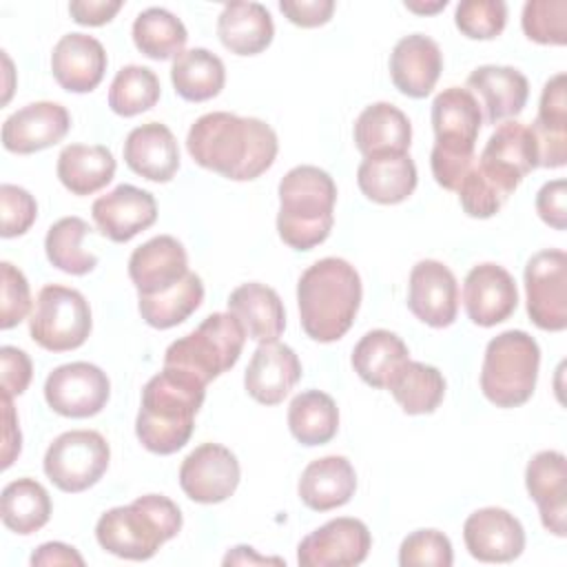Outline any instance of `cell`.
<instances>
[{"mask_svg":"<svg viewBox=\"0 0 567 567\" xmlns=\"http://www.w3.org/2000/svg\"><path fill=\"white\" fill-rule=\"evenodd\" d=\"M111 381L104 370L86 361L58 365L44 381V399L49 408L69 419H86L106 405Z\"/></svg>","mask_w":567,"mask_h":567,"instance_id":"4fadbf2b","label":"cell"},{"mask_svg":"<svg viewBox=\"0 0 567 567\" xmlns=\"http://www.w3.org/2000/svg\"><path fill=\"white\" fill-rule=\"evenodd\" d=\"M290 434L301 445H323L339 430V410L330 394L321 390L299 392L288 405Z\"/></svg>","mask_w":567,"mask_h":567,"instance_id":"8d00e7d4","label":"cell"},{"mask_svg":"<svg viewBox=\"0 0 567 567\" xmlns=\"http://www.w3.org/2000/svg\"><path fill=\"white\" fill-rule=\"evenodd\" d=\"M228 312L239 319L257 343L277 341L286 328V310L279 295L259 281L237 286L228 297Z\"/></svg>","mask_w":567,"mask_h":567,"instance_id":"4dcf8cb0","label":"cell"},{"mask_svg":"<svg viewBox=\"0 0 567 567\" xmlns=\"http://www.w3.org/2000/svg\"><path fill=\"white\" fill-rule=\"evenodd\" d=\"M361 292V277L346 259L323 257L308 266L297 284L303 332L319 343L341 339L354 323Z\"/></svg>","mask_w":567,"mask_h":567,"instance_id":"3957f363","label":"cell"},{"mask_svg":"<svg viewBox=\"0 0 567 567\" xmlns=\"http://www.w3.org/2000/svg\"><path fill=\"white\" fill-rule=\"evenodd\" d=\"M456 190H458V202H461L463 210L476 219H487V217L496 215L503 208V204L507 202V197L478 173L476 164L470 166V171L465 173V177Z\"/></svg>","mask_w":567,"mask_h":567,"instance_id":"c3c4849f","label":"cell"},{"mask_svg":"<svg viewBox=\"0 0 567 567\" xmlns=\"http://www.w3.org/2000/svg\"><path fill=\"white\" fill-rule=\"evenodd\" d=\"M281 13L297 27L312 29L321 27L332 18L334 2L332 0H281Z\"/></svg>","mask_w":567,"mask_h":567,"instance_id":"f5cc1de1","label":"cell"},{"mask_svg":"<svg viewBox=\"0 0 567 567\" xmlns=\"http://www.w3.org/2000/svg\"><path fill=\"white\" fill-rule=\"evenodd\" d=\"M467 89L481 97L487 124L516 117L525 109L529 95V82L518 69L496 64L476 66L467 75Z\"/></svg>","mask_w":567,"mask_h":567,"instance_id":"83f0119b","label":"cell"},{"mask_svg":"<svg viewBox=\"0 0 567 567\" xmlns=\"http://www.w3.org/2000/svg\"><path fill=\"white\" fill-rule=\"evenodd\" d=\"M91 215L104 237L124 244L155 224L157 202L148 190L133 184H120L93 202Z\"/></svg>","mask_w":567,"mask_h":567,"instance_id":"d6986e66","label":"cell"},{"mask_svg":"<svg viewBox=\"0 0 567 567\" xmlns=\"http://www.w3.org/2000/svg\"><path fill=\"white\" fill-rule=\"evenodd\" d=\"M454 563L452 543L439 529H416L408 534L399 547L401 567H450Z\"/></svg>","mask_w":567,"mask_h":567,"instance_id":"bcb514c9","label":"cell"},{"mask_svg":"<svg viewBox=\"0 0 567 567\" xmlns=\"http://www.w3.org/2000/svg\"><path fill=\"white\" fill-rule=\"evenodd\" d=\"M357 489V472L346 456H323L306 465L299 478V498L315 512L346 505Z\"/></svg>","mask_w":567,"mask_h":567,"instance_id":"f1b7e54d","label":"cell"},{"mask_svg":"<svg viewBox=\"0 0 567 567\" xmlns=\"http://www.w3.org/2000/svg\"><path fill=\"white\" fill-rule=\"evenodd\" d=\"M0 516L4 527L20 536L42 529L51 518L49 492L35 478L11 481L0 496Z\"/></svg>","mask_w":567,"mask_h":567,"instance_id":"f35d334b","label":"cell"},{"mask_svg":"<svg viewBox=\"0 0 567 567\" xmlns=\"http://www.w3.org/2000/svg\"><path fill=\"white\" fill-rule=\"evenodd\" d=\"M91 233V226L71 215L58 219L44 237V250L49 261L69 275H86L97 266V257L82 248V239Z\"/></svg>","mask_w":567,"mask_h":567,"instance_id":"b9f144b4","label":"cell"},{"mask_svg":"<svg viewBox=\"0 0 567 567\" xmlns=\"http://www.w3.org/2000/svg\"><path fill=\"white\" fill-rule=\"evenodd\" d=\"M454 22L472 40H492L505 29L507 4L503 0H463L456 4Z\"/></svg>","mask_w":567,"mask_h":567,"instance_id":"f6af8a7d","label":"cell"},{"mask_svg":"<svg viewBox=\"0 0 567 567\" xmlns=\"http://www.w3.org/2000/svg\"><path fill=\"white\" fill-rule=\"evenodd\" d=\"M567 182L565 179H551L547 184H543V188L536 195V213L538 217L556 228V230H565L567 228Z\"/></svg>","mask_w":567,"mask_h":567,"instance_id":"816d5d0a","label":"cell"},{"mask_svg":"<svg viewBox=\"0 0 567 567\" xmlns=\"http://www.w3.org/2000/svg\"><path fill=\"white\" fill-rule=\"evenodd\" d=\"M186 148L202 168L233 182H248L275 164L279 142L264 120L213 111L188 128Z\"/></svg>","mask_w":567,"mask_h":567,"instance_id":"6da1fadb","label":"cell"},{"mask_svg":"<svg viewBox=\"0 0 567 567\" xmlns=\"http://www.w3.org/2000/svg\"><path fill=\"white\" fill-rule=\"evenodd\" d=\"M0 206H2V237L24 235L38 217V204L29 190L16 184L0 186Z\"/></svg>","mask_w":567,"mask_h":567,"instance_id":"681fc988","label":"cell"},{"mask_svg":"<svg viewBox=\"0 0 567 567\" xmlns=\"http://www.w3.org/2000/svg\"><path fill=\"white\" fill-rule=\"evenodd\" d=\"M527 315L540 328H567V255L560 248L540 250L525 266Z\"/></svg>","mask_w":567,"mask_h":567,"instance_id":"7c38bea8","label":"cell"},{"mask_svg":"<svg viewBox=\"0 0 567 567\" xmlns=\"http://www.w3.org/2000/svg\"><path fill=\"white\" fill-rule=\"evenodd\" d=\"M93 328L91 308L84 295L60 284L44 286L29 315L31 339L49 352L80 348Z\"/></svg>","mask_w":567,"mask_h":567,"instance_id":"9c48e42d","label":"cell"},{"mask_svg":"<svg viewBox=\"0 0 567 567\" xmlns=\"http://www.w3.org/2000/svg\"><path fill=\"white\" fill-rule=\"evenodd\" d=\"M405 7L414 13H436L441 9L447 7V0H436V2H414V0H408Z\"/></svg>","mask_w":567,"mask_h":567,"instance_id":"680465c9","label":"cell"},{"mask_svg":"<svg viewBox=\"0 0 567 567\" xmlns=\"http://www.w3.org/2000/svg\"><path fill=\"white\" fill-rule=\"evenodd\" d=\"M412 142V124L408 115L390 102L365 106L354 122V144L368 155L408 153Z\"/></svg>","mask_w":567,"mask_h":567,"instance_id":"d6a6232c","label":"cell"},{"mask_svg":"<svg viewBox=\"0 0 567 567\" xmlns=\"http://www.w3.org/2000/svg\"><path fill=\"white\" fill-rule=\"evenodd\" d=\"M540 348L525 330H505L494 337L481 365V390L496 408H518L534 394Z\"/></svg>","mask_w":567,"mask_h":567,"instance_id":"52a82bcc","label":"cell"},{"mask_svg":"<svg viewBox=\"0 0 567 567\" xmlns=\"http://www.w3.org/2000/svg\"><path fill=\"white\" fill-rule=\"evenodd\" d=\"M106 51L100 40L86 33L62 35L51 53L55 82L71 93L93 91L106 71Z\"/></svg>","mask_w":567,"mask_h":567,"instance_id":"cb8c5ba5","label":"cell"},{"mask_svg":"<svg viewBox=\"0 0 567 567\" xmlns=\"http://www.w3.org/2000/svg\"><path fill=\"white\" fill-rule=\"evenodd\" d=\"M301 379V363L286 343H259L244 374L246 392L261 405L281 403Z\"/></svg>","mask_w":567,"mask_h":567,"instance_id":"603a6c76","label":"cell"},{"mask_svg":"<svg viewBox=\"0 0 567 567\" xmlns=\"http://www.w3.org/2000/svg\"><path fill=\"white\" fill-rule=\"evenodd\" d=\"M239 476V461L228 447L202 443L182 461L179 487L190 501L213 505L235 494Z\"/></svg>","mask_w":567,"mask_h":567,"instance_id":"9a60e30c","label":"cell"},{"mask_svg":"<svg viewBox=\"0 0 567 567\" xmlns=\"http://www.w3.org/2000/svg\"><path fill=\"white\" fill-rule=\"evenodd\" d=\"M416 164L408 153L368 155L357 168L361 193L377 204H399L416 188Z\"/></svg>","mask_w":567,"mask_h":567,"instance_id":"f546056e","label":"cell"},{"mask_svg":"<svg viewBox=\"0 0 567 567\" xmlns=\"http://www.w3.org/2000/svg\"><path fill=\"white\" fill-rule=\"evenodd\" d=\"M337 184L319 166L301 164L279 182L277 233L295 250H312L323 244L334 224Z\"/></svg>","mask_w":567,"mask_h":567,"instance_id":"277c9868","label":"cell"},{"mask_svg":"<svg viewBox=\"0 0 567 567\" xmlns=\"http://www.w3.org/2000/svg\"><path fill=\"white\" fill-rule=\"evenodd\" d=\"M2 408H4V436H2V467L7 470L22 450V434L18 427L16 410L9 394H2Z\"/></svg>","mask_w":567,"mask_h":567,"instance_id":"11a10c76","label":"cell"},{"mask_svg":"<svg viewBox=\"0 0 567 567\" xmlns=\"http://www.w3.org/2000/svg\"><path fill=\"white\" fill-rule=\"evenodd\" d=\"M567 2L565 0H529L523 7V31L538 44L563 47L567 42Z\"/></svg>","mask_w":567,"mask_h":567,"instance_id":"ee69618b","label":"cell"},{"mask_svg":"<svg viewBox=\"0 0 567 567\" xmlns=\"http://www.w3.org/2000/svg\"><path fill=\"white\" fill-rule=\"evenodd\" d=\"M408 308L432 328L452 326L458 312V284L454 272L436 259L416 261L408 281Z\"/></svg>","mask_w":567,"mask_h":567,"instance_id":"2e32d148","label":"cell"},{"mask_svg":"<svg viewBox=\"0 0 567 567\" xmlns=\"http://www.w3.org/2000/svg\"><path fill=\"white\" fill-rule=\"evenodd\" d=\"M202 301L204 284L195 272H188L182 281L159 295H137L142 319L157 330H166L186 321L202 306Z\"/></svg>","mask_w":567,"mask_h":567,"instance_id":"ab89813d","label":"cell"},{"mask_svg":"<svg viewBox=\"0 0 567 567\" xmlns=\"http://www.w3.org/2000/svg\"><path fill=\"white\" fill-rule=\"evenodd\" d=\"M188 33L184 22L162 7L144 9L133 22V42L151 60L177 58L186 47Z\"/></svg>","mask_w":567,"mask_h":567,"instance_id":"60d3db41","label":"cell"},{"mask_svg":"<svg viewBox=\"0 0 567 567\" xmlns=\"http://www.w3.org/2000/svg\"><path fill=\"white\" fill-rule=\"evenodd\" d=\"M529 498L538 505L540 523L554 536L567 534V461L556 450H543L525 467Z\"/></svg>","mask_w":567,"mask_h":567,"instance_id":"44dd1931","label":"cell"},{"mask_svg":"<svg viewBox=\"0 0 567 567\" xmlns=\"http://www.w3.org/2000/svg\"><path fill=\"white\" fill-rule=\"evenodd\" d=\"M188 255L182 241L157 235L137 246L128 259V277L137 295H159L188 275Z\"/></svg>","mask_w":567,"mask_h":567,"instance_id":"7402d4cb","label":"cell"},{"mask_svg":"<svg viewBox=\"0 0 567 567\" xmlns=\"http://www.w3.org/2000/svg\"><path fill=\"white\" fill-rule=\"evenodd\" d=\"M481 124V104L470 89L450 86L434 97V146L430 153V166L436 184L445 190H456L470 171Z\"/></svg>","mask_w":567,"mask_h":567,"instance_id":"8992f818","label":"cell"},{"mask_svg":"<svg viewBox=\"0 0 567 567\" xmlns=\"http://www.w3.org/2000/svg\"><path fill=\"white\" fill-rule=\"evenodd\" d=\"M372 547L370 529L363 520L339 516L310 532L297 547L301 567H352L368 558Z\"/></svg>","mask_w":567,"mask_h":567,"instance_id":"5bb4252c","label":"cell"},{"mask_svg":"<svg viewBox=\"0 0 567 567\" xmlns=\"http://www.w3.org/2000/svg\"><path fill=\"white\" fill-rule=\"evenodd\" d=\"M31 565H84V558L75 547L64 543H44L31 554Z\"/></svg>","mask_w":567,"mask_h":567,"instance_id":"9f6ffc18","label":"cell"},{"mask_svg":"<svg viewBox=\"0 0 567 567\" xmlns=\"http://www.w3.org/2000/svg\"><path fill=\"white\" fill-rule=\"evenodd\" d=\"M441 71L443 53L439 44L423 33L401 38L390 53V78L408 97L419 100L430 95Z\"/></svg>","mask_w":567,"mask_h":567,"instance_id":"d4e9b609","label":"cell"},{"mask_svg":"<svg viewBox=\"0 0 567 567\" xmlns=\"http://www.w3.org/2000/svg\"><path fill=\"white\" fill-rule=\"evenodd\" d=\"M182 529L179 507L162 494L137 496L131 505L104 512L95 525L102 549L126 560H148Z\"/></svg>","mask_w":567,"mask_h":567,"instance_id":"5b68a950","label":"cell"},{"mask_svg":"<svg viewBox=\"0 0 567 567\" xmlns=\"http://www.w3.org/2000/svg\"><path fill=\"white\" fill-rule=\"evenodd\" d=\"M410 359L403 339L390 330L365 332L352 350L354 372L372 388H388L394 372Z\"/></svg>","mask_w":567,"mask_h":567,"instance_id":"e575fe53","label":"cell"},{"mask_svg":"<svg viewBox=\"0 0 567 567\" xmlns=\"http://www.w3.org/2000/svg\"><path fill=\"white\" fill-rule=\"evenodd\" d=\"M111 447L95 430H71L60 434L44 454V474L69 494L93 487L106 472Z\"/></svg>","mask_w":567,"mask_h":567,"instance_id":"30bf717a","label":"cell"},{"mask_svg":"<svg viewBox=\"0 0 567 567\" xmlns=\"http://www.w3.org/2000/svg\"><path fill=\"white\" fill-rule=\"evenodd\" d=\"M122 9V0H73L69 13L78 24L102 27Z\"/></svg>","mask_w":567,"mask_h":567,"instance_id":"db71d44e","label":"cell"},{"mask_svg":"<svg viewBox=\"0 0 567 567\" xmlns=\"http://www.w3.org/2000/svg\"><path fill=\"white\" fill-rule=\"evenodd\" d=\"M204 396L206 385L202 381L164 365L142 390V405L135 419L140 443L162 456L182 450L195 430V414Z\"/></svg>","mask_w":567,"mask_h":567,"instance_id":"7a4b0ae2","label":"cell"},{"mask_svg":"<svg viewBox=\"0 0 567 567\" xmlns=\"http://www.w3.org/2000/svg\"><path fill=\"white\" fill-rule=\"evenodd\" d=\"M162 86L148 66L128 64L122 66L109 89V106L113 113L122 117H133L137 113H144L153 109L159 100Z\"/></svg>","mask_w":567,"mask_h":567,"instance_id":"7bdbcfd3","label":"cell"},{"mask_svg":"<svg viewBox=\"0 0 567 567\" xmlns=\"http://www.w3.org/2000/svg\"><path fill=\"white\" fill-rule=\"evenodd\" d=\"M246 337L235 315L213 312L193 332L166 348L164 365L182 370L208 385L239 361Z\"/></svg>","mask_w":567,"mask_h":567,"instance_id":"ba28073f","label":"cell"},{"mask_svg":"<svg viewBox=\"0 0 567 567\" xmlns=\"http://www.w3.org/2000/svg\"><path fill=\"white\" fill-rule=\"evenodd\" d=\"M463 540L481 563H509L525 549V529L507 509L483 507L465 518Z\"/></svg>","mask_w":567,"mask_h":567,"instance_id":"e0dca14e","label":"cell"},{"mask_svg":"<svg viewBox=\"0 0 567 567\" xmlns=\"http://www.w3.org/2000/svg\"><path fill=\"white\" fill-rule=\"evenodd\" d=\"M536 148L538 166L560 168L567 164V75L549 78L540 93L538 115L529 126Z\"/></svg>","mask_w":567,"mask_h":567,"instance_id":"4316f807","label":"cell"},{"mask_svg":"<svg viewBox=\"0 0 567 567\" xmlns=\"http://www.w3.org/2000/svg\"><path fill=\"white\" fill-rule=\"evenodd\" d=\"M71 128L69 111L58 102H31L2 124V146L9 153L31 155L58 144Z\"/></svg>","mask_w":567,"mask_h":567,"instance_id":"ffe728a7","label":"cell"},{"mask_svg":"<svg viewBox=\"0 0 567 567\" xmlns=\"http://www.w3.org/2000/svg\"><path fill=\"white\" fill-rule=\"evenodd\" d=\"M171 82L175 93L188 102H206L221 93L226 84V69L219 55L195 47L182 51L171 66Z\"/></svg>","mask_w":567,"mask_h":567,"instance_id":"d590c367","label":"cell"},{"mask_svg":"<svg viewBox=\"0 0 567 567\" xmlns=\"http://www.w3.org/2000/svg\"><path fill=\"white\" fill-rule=\"evenodd\" d=\"M217 35L235 55H257L270 47L275 24L259 2H228L217 18Z\"/></svg>","mask_w":567,"mask_h":567,"instance_id":"1f68e13d","label":"cell"},{"mask_svg":"<svg viewBox=\"0 0 567 567\" xmlns=\"http://www.w3.org/2000/svg\"><path fill=\"white\" fill-rule=\"evenodd\" d=\"M124 162L144 179L171 182L179 168V148L173 131L162 122L135 126L124 140Z\"/></svg>","mask_w":567,"mask_h":567,"instance_id":"484cf974","label":"cell"},{"mask_svg":"<svg viewBox=\"0 0 567 567\" xmlns=\"http://www.w3.org/2000/svg\"><path fill=\"white\" fill-rule=\"evenodd\" d=\"M0 328L9 330L29 315L31 290L22 270L9 261L0 264Z\"/></svg>","mask_w":567,"mask_h":567,"instance_id":"7dc6e473","label":"cell"},{"mask_svg":"<svg viewBox=\"0 0 567 567\" xmlns=\"http://www.w3.org/2000/svg\"><path fill=\"white\" fill-rule=\"evenodd\" d=\"M58 179L73 195H93L115 175V157L102 144H69L58 155Z\"/></svg>","mask_w":567,"mask_h":567,"instance_id":"836d02e7","label":"cell"},{"mask_svg":"<svg viewBox=\"0 0 567 567\" xmlns=\"http://www.w3.org/2000/svg\"><path fill=\"white\" fill-rule=\"evenodd\" d=\"M266 563L284 565L281 558L259 556V554H255V549L248 547V545H237L235 549H230V551L224 556V565H266Z\"/></svg>","mask_w":567,"mask_h":567,"instance_id":"6f0895ef","label":"cell"},{"mask_svg":"<svg viewBox=\"0 0 567 567\" xmlns=\"http://www.w3.org/2000/svg\"><path fill=\"white\" fill-rule=\"evenodd\" d=\"M476 168L509 199L523 177L538 168V148L529 126L520 122H505L496 126L481 151Z\"/></svg>","mask_w":567,"mask_h":567,"instance_id":"8fae6325","label":"cell"},{"mask_svg":"<svg viewBox=\"0 0 567 567\" xmlns=\"http://www.w3.org/2000/svg\"><path fill=\"white\" fill-rule=\"evenodd\" d=\"M0 363H2V394H9V396L22 394L29 388L33 377V365L29 354L16 346H2Z\"/></svg>","mask_w":567,"mask_h":567,"instance_id":"f907efd6","label":"cell"},{"mask_svg":"<svg viewBox=\"0 0 567 567\" xmlns=\"http://www.w3.org/2000/svg\"><path fill=\"white\" fill-rule=\"evenodd\" d=\"M388 390L405 414H432L445 396V379L439 368L408 359L390 379Z\"/></svg>","mask_w":567,"mask_h":567,"instance_id":"74e56055","label":"cell"},{"mask_svg":"<svg viewBox=\"0 0 567 567\" xmlns=\"http://www.w3.org/2000/svg\"><path fill=\"white\" fill-rule=\"evenodd\" d=\"M463 303L476 326L492 328L514 315L518 306L516 281L498 264H478L463 281Z\"/></svg>","mask_w":567,"mask_h":567,"instance_id":"ac0fdd59","label":"cell"}]
</instances>
